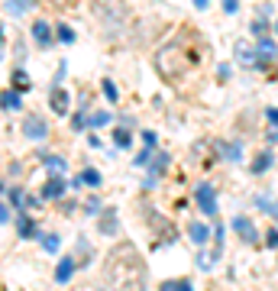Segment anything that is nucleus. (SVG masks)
<instances>
[{"label":"nucleus","instance_id":"nucleus-1","mask_svg":"<svg viewBox=\"0 0 278 291\" xmlns=\"http://www.w3.org/2000/svg\"><path fill=\"white\" fill-rule=\"evenodd\" d=\"M107 281L117 288H139L146 281V266H143V255H139L129 243H120L110 249L107 255Z\"/></svg>","mask_w":278,"mask_h":291},{"label":"nucleus","instance_id":"nucleus-9","mask_svg":"<svg viewBox=\"0 0 278 291\" xmlns=\"http://www.w3.org/2000/svg\"><path fill=\"white\" fill-rule=\"evenodd\" d=\"M49 101H52V110H55V113H68V94L62 91V87H52Z\"/></svg>","mask_w":278,"mask_h":291},{"label":"nucleus","instance_id":"nucleus-4","mask_svg":"<svg viewBox=\"0 0 278 291\" xmlns=\"http://www.w3.org/2000/svg\"><path fill=\"white\" fill-rule=\"evenodd\" d=\"M23 133L29 136V139H46L49 126H46V120H42V117H36V113H29V117H26V123H23Z\"/></svg>","mask_w":278,"mask_h":291},{"label":"nucleus","instance_id":"nucleus-16","mask_svg":"<svg viewBox=\"0 0 278 291\" xmlns=\"http://www.w3.org/2000/svg\"><path fill=\"white\" fill-rule=\"evenodd\" d=\"M13 87H16V91H29V75H26L23 68H16V72H13Z\"/></svg>","mask_w":278,"mask_h":291},{"label":"nucleus","instance_id":"nucleus-23","mask_svg":"<svg viewBox=\"0 0 278 291\" xmlns=\"http://www.w3.org/2000/svg\"><path fill=\"white\" fill-rule=\"evenodd\" d=\"M55 29H58V39H62V42H75V33H72V26H55Z\"/></svg>","mask_w":278,"mask_h":291},{"label":"nucleus","instance_id":"nucleus-38","mask_svg":"<svg viewBox=\"0 0 278 291\" xmlns=\"http://www.w3.org/2000/svg\"><path fill=\"white\" fill-rule=\"evenodd\" d=\"M194 7H201V10H204V7H207V0H194Z\"/></svg>","mask_w":278,"mask_h":291},{"label":"nucleus","instance_id":"nucleus-40","mask_svg":"<svg viewBox=\"0 0 278 291\" xmlns=\"http://www.w3.org/2000/svg\"><path fill=\"white\" fill-rule=\"evenodd\" d=\"M275 139H278V133H275Z\"/></svg>","mask_w":278,"mask_h":291},{"label":"nucleus","instance_id":"nucleus-39","mask_svg":"<svg viewBox=\"0 0 278 291\" xmlns=\"http://www.w3.org/2000/svg\"><path fill=\"white\" fill-rule=\"evenodd\" d=\"M0 191H4V181H0Z\"/></svg>","mask_w":278,"mask_h":291},{"label":"nucleus","instance_id":"nucleus-33","mask_svg":"<svg viewBox=\"0 0 278 291\" xmlns=\"http://www.w3.org/2000/svg\"><path fill=\"white\" fill-rule=\"evenodd\" d=\"M97 210H100V201L91 198V201H88V214H97Z\"/></svg>","mask_w":278,"mask_h":291},{"label":"nucleus","instance_id":"nucleus-30","mask_svg":"<svg viewBox=\"0 0 278 291\" xmlns=\"http://www.w3.org/2000/svg\"><path fill=\"white\" fill-rule=\"evenodd\" d=\"M265 29H268V26H265V20H259V23H253V33H256V36H265Z\"/></svg>","mask_w":278,"mask_h":291},{"label":"nucleus","instance_id":"nucleus-21","mask_svg":"<svg viewBox=\"0 0 278 291\" xmlns=\"http://www.w3.org/2000/svg\"><path fill=\"white\" fill-rule=\"evenodd\" d=\"M268 165H272V155H268V152H259V158L253 162V172H265Z\"/></svg>","mask_w":278,"mask_h":291},{"label":"nucleus","instance_id":"nucleus-20","mask_svg":"<svg viewBox=\"0 0 278 291\" xmlns=\"http://www.w3.org/2000/svg\"><path fill=\"white\" fill-rule=\"evenodd\" d=\"M10 201H13V204L20 207V210L29 204V198H26V191H23V188H10Z\"/></svg>","mask_w":278,"mask_h":291},{"label":"nucleus","instance_id":"nucleus-11","mask_svg":"<svg viewBox=\"0 0 278 291\" xmlns=\"http://www.w3.org/2000/svg\"><path fill=\"white\" fill-rule=\"evenodd\" d=\"M16 230H20V236H23V240H36V223H32V220L29 217H20V220H16Z\"/></svg>","mask_w":278,"mask_h":291},{"label":"nucleus","instance_id":"nucleus-14","mask_svg":"<svg viewBox=\"0 0 278 291\" xmlns=\"http://www.w3.org/2000/svg\"><path fill=\"white\" fill-rule=\"evenodd\" d=\"M46 169H49L52 175H62V172H65V158H62V155H46Z\"/></svg>","mask_w":278,"mask_h":291},{"label":"nucleus","instance_id":"nucleus-18","mask_svg":"<svg viewBox=\"0 0 278 291\" xmlns=\"http://www.w3.org/2000/svg\"><path fill=\"white\" fill-rule=\"evenodd\" d=\"M100 230H103V233H117V217H114V210H107V214L100 217Z\"/></svg>","mask_w":278,"mask_h":291},{"label":"nucleus","instance_id":"nucleus-6","mask_svg":"<svg viewBox=\"0 0 278 291\" xmlns=\"http://www.w3.org/2000/svg\"><path fill=\"white\" fill-rule=\"evenodd\" d=\"M65 188H68V184H65L62 175H52V178L46 181V188H42V198H46V201H52V198H62Z\"/></svg>","mask_w":278,"mask_h":291},{"label":"nucleus","instance_id":"nucleus-8","mask_svg":"<svg viewBox=\"0 0 278 291\" xmlns=\"http://www.w3.org/2000/svg\"><path fill=\"white\" fill-rule=\"evenodd\" d=\"M32 39H36L42 49L52 46V26H49V23H42V20H36V23H32Z\"/></svg>","mask_w":278,"mask_h":291},{"label":"nucleus","instance_id":"nucleus-15","mask_svg":"<svg viewBox=\"0 0 278 291\" xmlns=\"http://www.w3.org/2000/svg\"><path fill=\"white\" fill-rule=\"evenodd\" d=\"M114 143H117L120 149H129V146H133V139H129V130H126V126L114 130Z\"/></svg>","mask_w":278,"mask_h":291},{"label":"nucleus","instance_id":"nucleus-3","mask_svg":"<svg viewBox=\"0 0 278 291\" xmlns=\"http://www.w3.org/2000/svg\"><path fill=\"white\" fill-rule=\"evenodd\" d=\"M197 204H201V214H207V217L217 214V198H214L211 184H197Z\"/></svg>","mask_w":278,"mask_h":291},{"label":"nucleus","instance_id":"nucleus-36","mask_svg":"<svg viewBox=\"0 0 278 291\" xmlns=\"http://www.w3.org/2000/svg\"><path fill=\"white\" fill-rule=\"evenodd\" d=\"M143 139H146V146H149V149L155 146V133H143Z\"/></svg>","mask_w":278,"mask_h":291},{"label":"nucleus","instance_id":"nucleus-17","mask_svg":"<svg viewBox=\"0 0 278 291\" xmlns=\"http://www.w3.org/2000/svg\"><path fill=\"white\" fill-rule=\"evenodd\" d=\"M39 240H42V249H46V252H55L58 246H62V240H58V233H46V236H39Z\"/></svg>","mask_w":278,"mask_h":291},{"label":"nucleus","instance_id":"nucleus-19","mask_svg":"<svg viewBox=\"0 0 278 291\" xmlns=\"http://www.w3.org/2000/svg\"><path fill=\"white\" fill-rule=\"evenodd\" d=\"M162 288H165V291H188L191 281H188V278H171V281H165Z\"/></svg>","mask_w":278,"mask_h":291},{"label":"nucleus","instance_id":"nucleus-25","mask_svg":"<svg viewBox=\"0 0 278 291\" xmlns=\"http://www.w3.org/2000/svg\"><path fill=\"white\" fill-rule=\"evenodd\" d=\"M259 207H262V210H268V214H275V217H278V204H275V201H268V198H259Z\"/></svg>","mask_w":278,"mask_h":291},{"label":"nucleus","instance_id":"nucleus-12","mask_svg":"<svg viewBox=\"0 0 278 291\" xmlns=\"http://www.w3.org/2000/svg\"><path fill=\"white\" fill-rule=\"evenodd\" d=\"M0 104H4L7 110H20V107H23L20 91H16V87H13V91H4V94H0Z\"/></svg>","mask_w":278,"mask_h":291},{"label":"nucleus","instance_id":"nucleus-27","mask_svg":"<svg viewBox=\"0 0 278 291\" xmlns=\"http://www.w3.org/2000/svg\"><path fill=\"white\" fill-rule=\"evenodd\" d=\"M265 243L272 246V249H278V230H268V233H265Z\"/></svg>","mask_w":278,"mask_h":291},{"label":"nucleus","instance_id":"nucleus-10","mask_svg":"<svg viewBox=\"0 0 278 291\" xmlns=\"http://www.w3.org/2000/svg\"><path fill=\"white\" fill-rule=\"evenodd\" d=\"M75 184H78V188H81V184H88V188H97V184H100V172H97V169H84V172L75 178Z\"/></svg>","mask_w":278,"mask_h":291},{"label":"nucleus","instance_id":"nucleus-31","mask_svg":"<svg viewBox=\"0 0 278 291\" xmlns=\"http://www.w3.org/2000/svg\"><path fill=\"white\" fill-rule=\"evenodd\" d=\"M84 123H88V120H84V113H75V120H72V126H75V130H84Z\"/></svg>","mask_w":278,"mask_h":291},{"label":"nucleus","instance_id":"nucleus-29","mask_svg":"<svg viewBox=\"0 0 278 291\" xmlns=\"http://www.w3.org/2000/svg\"><path fill=\"white\" fill-rule=\"evenodd\" d=\"M107 120H110V113H94V117H91V123H94V126H103Z\"/></svg>","mask_w":278,"mask_h":291},{"label":"nucleus","instance_id":"nucleus-37","mask_svg":"<svg viewBox=\"0 0 278 291\" xmlns=\"http://www.w3.org/2000/svg\"><path fill=\"white\" fill-rule=\"evenodd\" d=\"M268 120H272V123H278V110H268Z\"/></svg>","mask_w":278,"mask_h":291},{"label":"nucleus","instance_id":"nucleus-34","mask_svg":"<svg viewBox=\"0 0 278 291\" xmlns=\"http://www.w3.org/2000/svg\"><path fill=\"white\" fill-rule=\"evenodd\" d=\"M236 7H239L236 0H223V10H227V13H236Z\"/></svg>","mask_w":278,"mask_h":291},{"label":"nucleus","instance_id":"nucleus-5","mask_svg":"<svg viewBox=\"0 0 278 291\" xmlns=\"http://www.w3.org/2000/svg\"><path fill=\"white\" fill-rule=\"evenodd\" d=\"M233 230H236L246 243H256L259 240V233H256V227H253V220H249V217H236V220H233Z\"/></svg>","mask_w":278,"mask_h":291},{"label":"nucleus","instance_id":"nucleus-2","mask_svg":"<svg viewBox=\"0 0 278 291\" xmlns=\"http://www.w3.org/2000/svg\"><path fill=\"white\" fill-rule=\"evenodd\" d=\"M194 61H197V55L185 46V39H171L155 52V72H159L165 81H178L185 72H191Z\"/></svg>","mask_w":278,"mask_h":291},{"label":"nucleus","instance_id":"nucleus-13","mask_svg":"<svg viewBox=\"0 0 278 291\" xmlns=\"http://www.w3.org/2000/svg\"><path fill=\"white\" fill-rule=\"evenodd\" d=\"M188 233H191V240H194L197 246H204V243H207V236H211L204 223H191V230H188Z\"/></svg>","mask_w":278,"mask_h":291},{"label":"nucleus","instance_id":"nucleus-22","mask_svg":"<svg viewBox=\"0 0 278 291\" xmlns=\"http://www.w3.org/2000/svg\"><path fill=\"white\" fill-rule=\"evenodd\" d=\"M165 169H168V155L159 152V155H155V162H152V175H159V172H165Z\"/></svg>","mask_w":278,"mask_h":291},{"label":"nucleus","instance_id":"nucleus-28","mask_svg":"<svg viewBox=\"0 0 278 291\" xmlns=\"http://www.w3.org/2000/svg\"><path fill=\"white\" fill-rule=\"evenodd\" d=\"M149 158H152V155H149V149H143V152H139L133 162H136V165H149Z\"/></svg>","mask_w":278,"mask_h":291},{"label":"nucleus","instance_id":"nucleus-7","mask_svg":"<svg viewBox=\"0 0 278 291\" xmlns=\"http://www.w3.org/2000/svg\"><path fill=\"white\" fill-rule=\"evenodd\" d=\"M75 269H78V262L72 259V255H65V259L58 262V269H55V281H58V285H65V281L75 275Z\"/></svg>","mask_w":278,"mask_h":291},{"label":"nucleus","instance_id":"nucleus-41","mask_svg":"<svg viewBox=\"0 0 278 291\" xmlns=\"http://www.w3.org/2000/svg\"><path fill=\"white\" fill-rule=\"evenodd\" d=\"M275 29H278V26H275Z\"/></svg>","mask_w":278,"mask_h":291},{"label":"nucleus","instance_id":"nucleus-35","mask_svg":"<svg viewBox=\"0 0 278 291\" xmlns=\"http://www.w3.org/2000/svg\"><path fill=\"white\" fill-rule=\"evenodd\" d=\"M42 4H49V7H68V0H42Z\"/></svg>","mask_w":278,"mask_h":291},{"label":"nucleus","instance_id":"nucleus-26","mask_svg":"<svg viewBox=\"0 0 278 291\" xmlns=\"http://www.w3.org/2000/svg\"><path fill=\"white\" fill-rule=\"evenodd\" d=\"M103 94H107V101H117V84L114 81H103Z\"/></svg>","mask_w":278,"mask_h":291},{"label":"nucleus","instance_id":"nucleus-32","mask_svg":"<svg viewBox=\"0 0 278 291\" xmlns=\"http://www.w3.org/2000/svg\"><path fill=\"white\" fill-rule=\"evenodd\" d=\"M7 220H10V207H7L4 201H0V223H7Z\"/></svg>","mask_w":278,"mask_h":291},{"label":"nucleus","instance_id":"nucleus-24","mask_svg":"<svg viewBox=\"0 0 278 291\" xmlns=\"http://www.w3.org/2000/svg\"><path fill=\"white\" fill-rule=\"evenodd\" d=\"M220 149L227 152V158H230V162H236V158H239V152H242V149H239V143H236V146H220Z\"/></svg>","mask_w":278,"mask_h":291}]
</instances>
